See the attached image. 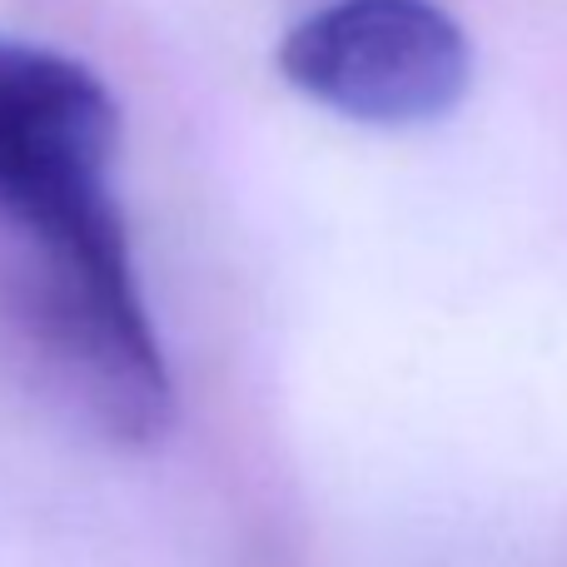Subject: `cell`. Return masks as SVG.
Returning a JSON list of instances; mask_svg holds the SVG:
<instances>
[{"label":"cell","mask_w":567,"mask_h":567,"mask_svg":"<svg viewBox=\"0 0 567 567\" xmlns=\"http://www.w3.org/2000/svg\"><path fill=\"white\" fill-rule=\"evenodd\" d=\"M120 110L95 70L0 40V219L30 245V329L75 409L145 449L175 423L169 363L115 199Z\"/></svg>","instance_id":"1"},{"label":"cell","mask_w":567,"mask_h":567,"mask_svg":"<svg viewBox=\"0 0 567 567\" xmlns=\"http://www.w3.org/2000/svg\"><path fill=\"white\" fill-rule=\"evenodd\" d=\"M279 70L333 115L403 130L468 95L473 45L433 0H333L284 35Z\"/></svg>","instance_id":"2"}]
</instances>
